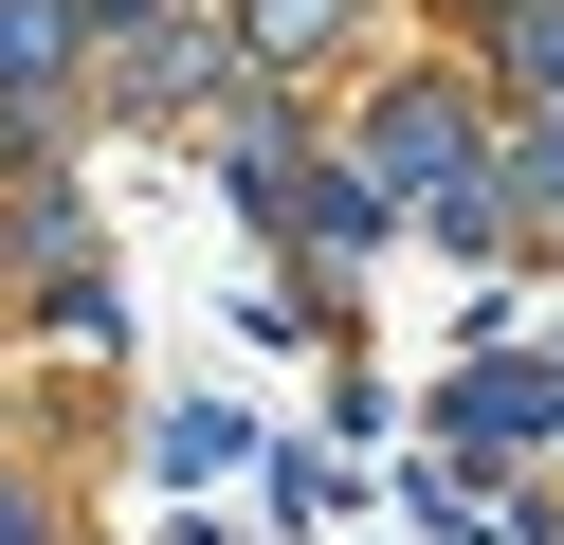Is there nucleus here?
<instances>
[{
    "label": "nucleus",
    "mask_w": 564,
    "mask_h": 545,
    "mask_svg": "<svg viewBox=\"0 0 564 545\" xmlns=\"http://www.w3.org/2000/svg\"><path fill=\"white\" fill-rule=\"evenodd\" d=\"M74 36H91V0H0V109L74 91Z\"/></svg>",
    "instance_id": "1"
},
{
    "label": "nucleus",
    "mask_w": 564,
    "mask_h": 545,
    "mask_svg": "<svg viewBox=\"0 0 564 545\" xmlns=\"http://www.w3.org/2000/svg\"><path fill=\"white\" fill-rule=\"evenodd\" d=\"M564 418V363H474L455 382V436H546Z\"/></svg>",
    "instance_id": "2"
},
{
    "label": "nucleus",
    "mask_w": 564,
    "mask_h": 545,
    "mask_svg": "<svg viewBox=\"0 0 564 545\" xmlns=\"http://www.w3.org/2000/svg\"><path fill=\"white\" fill-rule=\"evenodd\" d=\"M256 36H273V55H328V36H346V0H256Z\"/></svg>",
    "instance_id": "3"
},
{
    "label": "nucleus",
    "mask_w": 564,
    "mask_h": 545,
    "mask_svg": "<svg viewBox=\"0 0 564 545\" xmlns=\"http://www.w3.org/2000/svg\"><path fill=\"white\" fill-rule=\"evenodd\" d=\"M0 545H37V509H19V491H0Z\"/></svg>",
    "instance_id": "4"
},
{
    "label": "nucleus",
    "mask_w": 564,
    "mask_h": 545,
    "mask_svg": "<svg viewBox=\"0 0 564 545\" xmlns=\"http://www.w3.org/2000/svg\"><path fill=\"white\" fill-rule=\"evenodd\" d=\"M546 363H564V346H546Z\"/></svg>",
    "instance_id": "5"
}]
</instances>
